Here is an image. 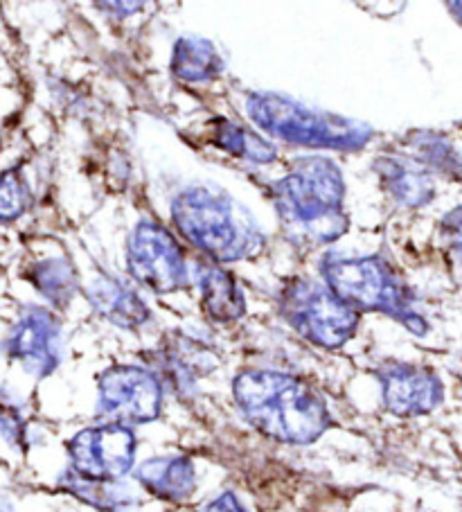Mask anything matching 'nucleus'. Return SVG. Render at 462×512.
Listing matches in <instances>:
<instances>
[{
  "mask_svg": "<svg viewBox=\"0 0 462 512\" xmlns=\"http://www.w3.org/2000/svg\"><path fill=\"white\" fill-rule=\"evenodd\" d=\"M201 280V298L203 310L217 323H230L242 319L246 312V303L239 287L235 285V278L228 271L215 267H203L199 273Z\"/></svg>",
  "mask_w": 462,
  "mask_h": 512,
  "instance_id": "2eb2a0df",
  "label": "nucleus"
},
{
  "mask_svg": "<svg viewBox=\"0 0 462 512\" xmlns=\"http://www.w3.org/2000/svg\"><path fill=\"white\" fill-rule=\"evenodd\" d=\"M61 328L55 314L37 305H28L12 325L5 339V352L19 361L25 373L48 377L61 359Z\"/></svg>",
  "mask_w": 462,
  "mask_h": 512,
  "instance_id": "9d476101",
  "label": "nucleus"
},
{
  "mask_svg": "<svg viewBox=\"0 0 462 512\" xmlns=\"http://www.w3.org/2000/svg\"><path fill=\"white\" fill-rule=\"evenodd\" d=\"M0 434L12 445H21L25 438V420L14 404L0 400Z\"/></svg>",
  "mask_w": 462,
  "mask_h": 512,
  "instance_id": "aec40b11",
  "label": "nucleus"
},
{
  "mask_svg": "<svg viewBox=\"0 0 462 512\" xmlns=\"http://www.w3.org/2000/svg\"><path fill=\"white\" fill-rule=\"evenodd\" d=\"M386 409L399 418H417L431 413L442 402V382L431 370L388 361L377 370Z\"/></svg>",
  "mask_w": 462,
  "mask_h": 512,
  "instance_id": "9b49d317",
  "label": "nucleus"
},
{
  "mask_svg": "<svg viewBox=\"0 0 462 512\" xmlns=\"http://www.w3.org/2000/svg\"><path fill=\"white\" fill-rule=\"evenodd\" d=\"M321 273L325 285L357 312L386 314L420 337L429 330L422 316L413 310L411 289L404 285L395 269L377 255L339 258L330 253L321 262Z\"/></svg>",
  "mask_w": 462,
  "mask_h": 512,
  "instance_id": "20e7f679",
  "label": "nucleus"
},
{
  "mask_svg": "<svg viewBox=\"0 0 462 512\" xmlns=\"http://www.w3.org/2000/svg\"><path fill=\"white\" fill-rule=\"evenodd\" d=\"M442 233L447 237L451 251L456 253L462 262V208L451 210V213L442 219Z\"/></svg>",
  "mask_w": 462,
  "mask_h": 512,
  "instance_id": "412c9836",
  "label": "nucleus"
},
{
  "mask_svg": "<svg viewBox=\"0 0 462 512\" xmlns=\"http://www.w3.org/2000/svg\"><path fill=\"white\" fill-rule=\"evenodd\" d=\"M127 264L131 276L156 294H170L188 285L183 251L170 231L154 222H140L129 237Z\"/></svg>",
  "mask_w": 462,
  "mask_h": 512,
  "instance_id": "1a4fd4ad",
  "label": "nucleus"
},
{
  "mask_svg": "<svg viewBox=\"0 0 462 512\" xmlns=\"http://www.w3.org/2000/svg\"><path fill=\"white\" fill-rule=\"evenodd\" d=\"M28 278L34 287L39 289L41 296H46L50 303L57 307L68 305L77 291L75 269L66 260H43L30 269Z\"/></svg>",
  "mask_w": 462,
  "mask_h": 512,
  "instance_id": "a211bd4d",
  "label": "nucleus"
},
{
  "mask_svg": "<svg viewBox=\"0 0 462 512\" xmlns=\"http://www.w3.org/2000/svg\"><path fill=\"white\" fill-rule=\"evenodd\" d=\"M375 170L390 197L404 203V206L417 208L433 199V183L429 174L417 170L408 161H402V158H379Z\"/></svg>",
  "mask_w": 462,
  "mask_h": 512,
  "instance_id": "4468645a",
  "label": "nucleus"
},
{
  "mask_svg": "<svg viewBox=\"0 0 462 512\" xmlns=\"http://www.w3.org/2000/svg\"><path fill=\"white\" fill-rule=\"evenodd\" d=\"M136 481L156 499L181 503L197 490V467L188 456L149 458L136 467Z\"/></svg>",
  "mask_w": 462,
  "mask_h": 512,
  "instance_id": "f8f14e48",
  "label": "nucleus"
},
{
  "mask_svg": "<svg viewBox=\"0 0 462 512\" xmlns=\"http://www.w3.org/2000/svg\"><path fill=\"white\" fill-rule=\"evenodd\" d=\"M136 447V434L124 425L106 422L84 429L68 443L70 472L88 481L115 483L133 470Z\"/></svg>",
  "mask_w": 462,
  "mask_h": 512,
  "instance_id": "6e6552de",
  "label": "nucleus"
},
{
  "mask_svg": "<svg viewBox=\"0 0 462 512\" xmlns=\"http://www.w3.org/2000/svg\"><path fill=\"white\" fill-rule=\"evenodd\" d=\"M233 400L248 425L284 445H312L332 427L323 395L289 373H239L233 382Z\"/></svg>",
  "mask_w": 462,
  "mask_h": 512,
  "instance_id": "f257e3e1",
  "label": "nucleus"
},
{
  "mask_svg": "<svg viewBox=\"0 0 462 512\" xmlns=\"http://www.w3.org/2000/svg\"><path fill=\"white\" fill-rule=\"evenodd\" d=\"M172 222L185 240L217 262L251 258L264 244L262 233L224 192L183 190L172 203Z\"/></svg>",
  "mask_w": 462,
  "mask_h": 512,
  "instance_id": "7ed1b4c3",
  "label": "nucleus"
},
{
  "mask_svg": "<svg viewBox=\"0 0 462 512\" xmlns=\"http://www.w3.org/2000/svg\"><path fill=\"white\" fill-rule=\"evenodd\" d=\"M343 172L330 158H298L273 185V201L284 224L312 242H334L345 233Z\"/></svg>",
  "mask_w": 462,
  "mask_h": 512,
  "instance_id": "f03ea898",
  "label": "nucleus"
},
{
  "mask_svg": "<svg viewBox=\"0 0 462 512\" xmlns=\"http://www.w3.org/2000/svg\"><path fill=\"white\" fill-rule=\"evenodd\" d=\"M0 512H5V510H0Z\"/></svg>",
  "mask_w": 462,
  "mask_h": 512,
  "instance_id": "5701e85b",
  "label": "nucleus"
},
{
  "mask_svg": "<svg viewBox=\"0 0 462 512\" xmlns=\"http://www.w3.org/2000/svg\"><path fill=\"white\" fill-rule=\"evenodd\" d=\"M203 512H248L242 501H239L233 492H224L219 494L217 499H212L206 508H203Z\"/></svg>",
  "mask_w": 462,
  "mask_h": 512,
  "instance_id": "4be33fe9",
  "label": "nucleus"
},
{
  "mask_svg": "<svg viewBox=\"0 0 462 512\" xmlns=\"http://www.w3.org/2000/svg\"><path fill=\"white\" fill-rule=\"evenodd\" d=\"M224 70L219 52L210 41L201 37H185L176 41L172 55V73L183 82L203 84L217 79Z\"/></svg>",
  "mask_w": 462,
  "mask_h": 512,
  "instance_id": "dca6fc26",
  "label": "nucleus"
},
{
  "mask_svg": "<svg viewBox=\"0 0 462 512\" xmlns=\"http://www.w3.org/2000/svg\"><path fill=\"white\" fill-rule=\"evenodd\" d=\"M280 312L302 339L325 350H339L357 334L361 316L327 285L293 280L282 289Z\"/></svg>",
  "mask_w": 462,
  "mask_h": 512,
  "instance_id": "423d86ee",
  "label": "nucleus"
},
{
  "mask_svg": "<svg viewBox=\"0 0 462 512\" xmlns=\"http://www.w3.org/2000/svg\"><path fill=\"white\" fill-rule=\"evenodd\" d=\"M32 206L30 183L21 167H10L0 174V224H10L28 213Z\"/></svg>",
  "mask_w": 462,
  "mask_h": 512,
  "instance_id": "6ab92c4d",
  "label": "nucleus"
},
{
  "mask_svg": "<svg viewBox=\"0 0 462 512\" xmlns=\"http://www.w3.org/2000/svg\"><path fill=\"white\" fill-rule=\"evenodd\" d=\"M163 411L161 377L140 366H113L97 384V413L111 425H145Z\"/></svg>",
  "mask_w": 462,
  "mask_h": 512,
  "instance_id": "0eeeda50",
  "label": "nucleus"
},
{
  "mask_svg": "<svg viewBox=\"0 0 462 512\" xmlns=\"http://www.w3.org/2000/svg\"><path fill=\"white\" fill-rule=\"evenodd\" d=\"M246 111L266 134L293 145L357 152L372 138V129L363 122L309 109L280 93H251Z\"/></svg>",
  "mask_w": 462,
  "mask_h": 512,
  "instance_id": "39448f33",
  "label": "nucleus"
},
{
  "mask_svg": "<svg viewBox=\"0 0 462 512\" xmlns=\"http://www.w3.org/2000/svg\"><path fill=\"white\" fill-rule=\"evenodd\" d=\"M212 143L219 149L233 154L237 158H246L253 163H273L275 161V147L269 140L260 138L253 131L244 129L242 125L219 118L215 122V131H212Z\"/></svg>",
  "mask_w": 462,
  "mask_h": 512,
  "instance_id": "f3484780",
  "label": "nucleus"
},
{
  "mask_svg": "<svg viewBox=\"0 0 462 512\" xmlns=\"http://www.w3.org/2000/svg\"><path fill=\"white\" fill-rule=\"evenodd\" d=\"M91 303L97 312H100L106 321L120 328H140L149 321V310L142 303L136 291L127 289L113 278H97L91 289H88Z\"/></svg>",
  "mask_w": 462,
  "mask_h": 512,
  "instance_id": "ddd939ff",
  "label": "nucleus"
}]
</instances>
